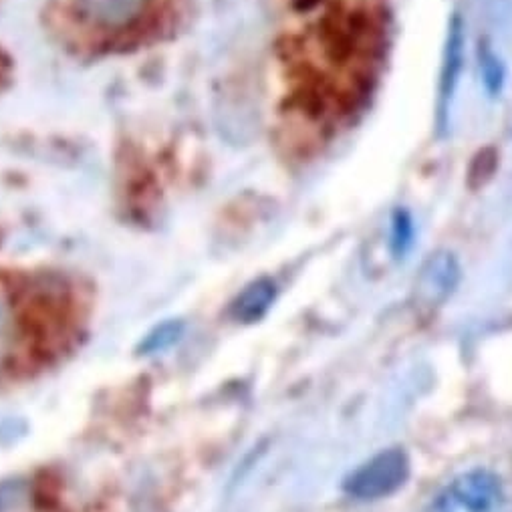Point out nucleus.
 Here are the masks:
<instances>
[{
    "label": "nucleus",
    "instance_id": "nucleus-9",
    "mask_svg": "<svg viewBox=\"0 0 512 512\" xmlns=\"http://www.w3.org/2000/svg\"><path fill=\"white\" fill-rule=\"evenodd\" d=\"M414 238V224L412 218L408 216V212L398 210L394 216V232H392V244L396 254H404Z\"/></svg>",
    "mask_w": 512,
    "mask_h": 512
},
{
    "label": "nucleus",
    "instance_id": "nucleus-6",
    "mask_svg": "<svg viewBox=\"0 0 512 512\" xmlns=\"http://www.w3.org/2000/svg\"><path fill=\"white\" fill-rule=\"evenodd\" d=\"M275 297H277L275 283L271 279H259L238 295V299L232 303L230 313L240 323L259 321L269 311Z\"/></svg>",
    "mask_w": 512,
    "mask_h": 512
},
{
    "label": "nucleus",
    "instance_id": "nucleus-3",
    "mask_svg": "<svg viewBox=\"0 0 512 512\" xmlns=\"http://www.w3.org/2000/svg\"><path fill=\"white\" fill-rule=\"evenodd\" d=\"M410 474L408 456L402 450H388L361 466L345 484V490L359 500H375L398 490Z\"/></svg>",
    "mask_w": 512,
    "mask_h": 512
},
{
    "label": "nucleus",
    "instance_id": "nucleus-5",
    "mask_svg": "<svg viewBox=\"0 0 512 512\" xmlns=\"http://www.w3.org/2000/svg\"><path fill=\"white\" fill-rule=\"evenodd\" d=\"M462 63H464V23H462L460 15H454L452 23L448 27L444 63H442V73H440V101H442L444 109L456 91Z\"/></svg>",
    "mask_w": 512,
    "mask_h": 512
},
{
    "label": "nucleus",
    "instance_id": "nucleus-1",
    "mask_svg": "<svg viewBox=\"0 0 512 512\" xmlns=\"http://www.w3.org/2000/svg\"><path fill=\"white\" fill-rule=\"evenodd\" d=\"M301 103L317 119H341L371 91L386 45L383 15L373 0H301Z\"/></svg>",
    "mask_w": 512,
    "mask_h": 512
},
{
    "label": "nucleus",
    "instance_id": "nucleus-8",
    "mask_svg": "<svg viewBox=\"0 0 512 512\" xmlns=\"http://www.w3.org/2000/svg\"><path fill=\"white\" fill-rule=\"evenodd\" d=\"M27 486L23 482H9L0 486V512H25Z\"/></svg>",
    "mask_w": 512,
    "mask_h": 512
},
{
    "label": "nucleus",
    "instance_id": "nucleus-7",
    "mask_svg": "<svg viewBox=\"0 0 512 512\" xmlns=\"http://www.w3.org/2000/svg\"><path fill=\"white\" fill-rule=\"evenodd\" d=\"M478 61H480V73H482L488 93L492 97L500 95V91L504 87V77H506L504 65L486 41L478 45Z\"/></svg>",
    "mask_w": 512,
    "mask_h": 512
},
{
    "label": "nucleus",
    "instance_id": "nucleus-4",
    "mask_svg": "<svg viewBox=\"0 0 512 512\" xmlns=\"http://www.w3.org/2000/svg\"><path fill=\"white\" fill-rule=\"evenodd\" d=\"M154 0H77L79 17L97 31L121 33L138 25Z\"/></svg>",
    "mask_w": 512,
    "mask_h": 512
},
{
    "label": "nucleus",
    "instance_id": "nucleus-10",
    "mask_svg": "<svg viewBox=\"0 0 512 512\" xmlns=\"http://www.w3.org/2000/svg\"><path fill=\"white\" fill-rule=\"evenodd\" d=\"M182 327L176 325V323H168V325H162L154 335H150L148 343H146V349L148 351H158V349H164L166 345L174 343L180 335Z\"/></svg>",
    "mask_w": 512,
    "mask_h": 512
},
{
    "label": "nucleus",
    "instance_id": "nucleus-11",
    "mask_svg": "<svg viewBox=\"0 0 512 512\" xmlns=\"http://www.w3.org/2000/svg\"><path fill=\"white\" fill-rule=\"evenodd\" d=\"M494 168H496V154L492 150H484L474 166H472V172H470V178H478V184H484V180H488L492 174H494Z\"/></svg>",
    "mask_w": 512,
    "mask_h": 512
},
{
    "label": "nucleus",
    "instance_id": "nucleus-2",
    "mask_svg": "<svg viewBox=\"0 0 512 512\" xmlns=\"http://www.w3.org/2000/svg\"><path fill=\"white\" fill-rule=\"evenodd\" d=\"M504 490L500 480L484 470L456 478L434 502L430 512H500Z\"/></svg>",
    "mask_w": 512,
    "mask_h": 512
}]
</instances>
